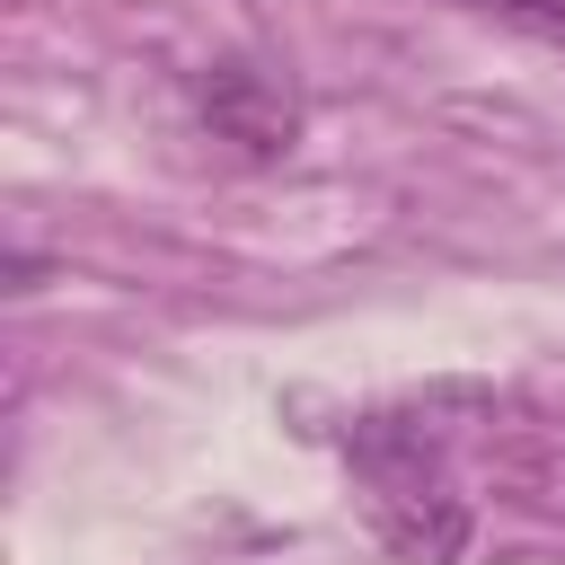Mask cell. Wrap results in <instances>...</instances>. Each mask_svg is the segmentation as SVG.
<instances>
[{
  "instance_id": "7a4b0ae2",
  "label": "cell",
  "mask_w": 565,
  "mask_h": 565,
  "mask_svg": "<svg viewBox=\"0 0 565 565\" xmlns=\"http://www.w3.org/2000/svg\"><path fill=\"white\" fill-rule=\"evenodd\" d=\"M194 115L212 124V141H230L238 159H282L300 141V106H291V79L256 53H221L203 62L194 79Z\"/></svg>"
},
{
  "instance_id": "6da1fadb",
  "label": "cell",
  "mask_w": 565,
  "mask_h": 565,
  "mask_svg": "<svg viewBox=\"0 0 565 565\" xmlns=\"http://www.w3.org/2000/svg\"><path fill=\"white\" fill-rule=\"evenodd\" d=\"M344 450H353V468L371 486V521L397 556L450 565L468 547V503H459L441 433H424V415H362L344 433Z\"/></svg>"
},
{
  "instance_id": "3957f363",
  "label": "cell",
  "mask_w": 565,
  "mask_h": 565,
  "mask_svg": "<svg viewBox=\"0 0 565 565\" xmlns=\"http://www.w3.org/2000/svg\"><path fill=\"white\" fill-rule=\"evenodd\" d=\"M477 18H494V26H521V35H547V44H565V0H468Z\"/></svg>"
}]
</instances>
